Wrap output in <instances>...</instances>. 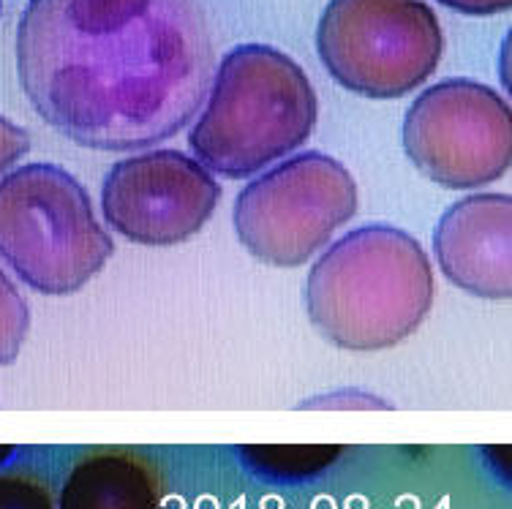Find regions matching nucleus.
<instances>
[{
    "label": "nucleus",
    "instance_id": "6",
    "mask_svg": "<svg viewBox=\"0 0 512 509\" xmlns=\"http://www.w3.org/2000/svg\"><path fill=\"white\" fill-rule=\"evenodd\" d=\"M316 52L341 88L390 101L434 77L444 33L425 0H330Z\"/></svg>",
    "mask_w": 512,
    "mask_h": 509
},
{
    "label": "nucleus",
    "instance_id": "4",
    "mask_svg": "<svg viewBox=\"0 0 512 509\" xmlns=\"http://www.w3.org/2000/svg\"><path fill=\"white\" fill-rule=\"evenodd\" d=\"M112 254V237L69 169L39 161L0 177V259L33 292L69 297Z\"/></svg>",
    "mask_w": 512,
    "mask_h": 509
},
{
    "label": "nucleus",
    "instance_id": "5",
    "mask_svg": "<svg viewBox=\"0 0 512 509\" xmlns=\"http://www.w3.org/2000/svg\"><path fill=\"white\" fill-rule=\"evenodd\" d=\"M357 205L352 172L338 158L306 150L259 172L237 194L232 224L256 262L300 267L325 251Z\"/></svg>",
    "mask_w": 512,
    "mask_h": 509
},
{
    "label": "nucleus",
    "instance_id": "17",
    "mask_svg": "<svg viewBox=\"0 0 512 509\" xmlns=\"http://www.w3.org/2000/svg\"><path fill=\"white\" fill-rule=\"evenodd\" d=\"M14 452H17V447H11V444H0V466L6 461H11L14 458Z\"/></svg>",
    "mask_w": 512,
    "mask_h": 509
},
{
    "label": "nucleus",
    "instance_id": "14",
    "mask_svg": "<svg viewBox=\"0 0 512 509\" xmlns=\"http://www.w3.org/2000/svg\"><path fill=\"white\" fill-rule=\"evenodd\" d=\"M300 409H390V403L374 395V392L360 390V387H346L333 390L325 395H314L300 403Z\"/></svg>",
    "mask_w": 512,
    "mask_h": 509
},
{
    "label": "nucleus",
    "instance_id": "8",
    "mask_svg": "<svg viewBox=\"0 0 512 509\" xmlns=\"http://www.w3.org/2000/svg\"><path fill=\"white\" fill-rule=\"evenodd\" d=\"M221 202L216 175L172 147L123 158L104 177L101 216L128 243L167 248L191 240Z\"/></svg>",
    "mask_w": 512,
    "mask_h": 509
},
{
    "label": "nucleus",
    "instance_id": "16",
    "mask_svg": "<svg viewBox=\"0 0 512 509\" xmlns=\"http://www.w3.org/2000/svg\"><path fill=\"white\" fill-rule=\"evenodd\" d=\"M447 9L469 17H491V14H504L510 11L512 0H439Z\"/></svg>",
    "mask_w": 512,
    "mask_h": 509
},
{
    "label": "nucleus",
    "instance_id": "11",
    "mask_svg": "<svg viewBox=\"0 0 512 509\" xmlns=\"http://www.w3.org/2000/svg\"><path fill=\"white\" fill-rule=\"evenodd\" d=\"M344 447L338 444H243L237 447L240 461L256 477L270 482H306L325 474L341 461Z\"/></svg>",
    "mask_w": 512,
    "mask_h": 509
},
{
    "label": "nucleus",
    "instance_id": "13",
    "mask_svg": "<svg viewBox=\"0 0 512 509\" xmlns=\"http://www.w3.org/2000/svg\"><path fill=\"white\" fill-rule=\"evenodd\" d=\"M0 509H55V504L36 477L0 474Z\"/></svg>",
    "mask_w": 512,
    "mask_h": 509
},
{
    "label": "nucleus",
    "instance_id": "3",
    "mask_svg": "<svg viewBox=\"0 0 512 509\" xmlns=\"http://www.w3.org/2000/svg\"><path fill=\"white\" fill-rule=\"evenodd\" d=\"M316 120L319 98L295 58L237 44L218 63L188 145L213 175L246 180L306 145Z\"/></svg>",
    "mask_w": 512,
    "mask_h": 509
},
{
    "label": "nucleus",
    "instance_id": "2",
    "mask_svg": "<svg viewBox=\"0 0 512 509\" xmlns=\"http://www.w3.org/2000/svg\"><path fill=\"white\" fill-rule=\"evenodd\" d=\"M434 267L409 232L365 224L316 256L306 281L314 330L346 352L404 343L431 314Z\"/></svg>",
    "mask_w": 512,
    "mask_h": 509
},
{
    "label": "nucleus",
    "instance_id": "12",
    "mask_svg": "<svg viewBox=\"0 0 512 509\" xmlns=\"http://www.w3.org/2000/svg\"><path fill=\"white\" fill-rule=\"evenodd\" d=\"M30 330V308L25 297L0 267V368L11 365L22 352Z\"/></svg>",
    "mask_w": 512,
    "mask_h": 509
},
{
    "label": "nucleus",
    "instance_id": "9",
    "mask_svg": "<svg viewBox=\"0 0 512 509\" xmlns=\"http://www.w3.org/2000/svg\"><path fill=\"white\" fill-rule=\"evenodd\" d=\"M434 256L444 278L480 300L512 294V196L483 191L450 205L434 229Z\"/></svg>",
    "mask_w": 512,
    "mask_h": 509
},
{
    "label": "nucleus",
    "instance_id": "1",
    "mask_svg": "<svg viewBox=\"0 0 512 509\" xmlns=\"http://www.w3.org/2000/svg\"><path fill=\"white\" fill-rule=\"evenodd\" d=\"M213 66L199 0H30L17 25L30 107L88 150L131 153L180 134Z\"/></svg>",
    "mask_w": 512,
    "mask_h": 509
},
{
    "label": "nucleus",
    "instance_id": "15",
    "mask_svg": "<svg viewBox=\"0 0 512 509\" xmlns=\"http://www.w3.org/2000/svg\"><path fill=\"white\" fill-rule=\"evenodd\" d=\"M28 150H30L28 131H25L22 126H17L14 120L0 115V177L6 175L9 169L17 167V161H20Z\"/></svg>",
    "mask_w": 512,
    "mask_h": 509
},
{
    "label": "nucleus",
    "instance_id": "10",
    "mask_svg": "<svg viewBox=\"0 0 512 509\" xmlns=\"http://www.w3.org/2000/svg\"><path fill=\"white\" fill-rule=\"evenodd\" d=\"M164 488L145 458L101 450L71 469L60 488L58 509H161Z\"/></svg>",
    "mask_w": 512,
    "mask_h": 509
},
{
    "label": "nucleus",
    "instance_id": "7",
    "mask_svg": "<svg viewBox=\"0 0 512 509\" xmlns=\"http://www.w3.org/2000/svg\"><path fill=\"white\" fill-rule=\"evenodd\" d=\"M401 139L406 158L431 183L450 191H477L502 180L510 169V104L477 79H444L406 109Z\"/></svg>",
    "mask_w": 512,
    "mask_h": 509
}]
</instances>
